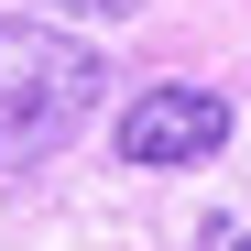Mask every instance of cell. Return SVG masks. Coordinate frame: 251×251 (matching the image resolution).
Listing matches in <instances>:
<instances>
[{
	"label": "cell",
	"mask_w": 251,
	"mask_h": 251,
	"mask_svg": "<svg viewBox=\"0 0 251 251\" xmlns=\"http://www.w3.org/2000/svg\"><path fill=\"white\" fill-rule=\"evenodd\" d=\"M207 251H251V229L240 219H207Z\"/></svg>",
	"instance_id": "obj_4"
},
{
	"label": "cell",
	"mask_w": 251,
	"mask_h": 251,
	"mask_svg": "<svg viewBox=\"0 0 251 251\" xmlns=\"http://www.w3.org/2000/svg\"><path fill=\"white\" fill-rule=\"evenodd\" d=\"M109 66L55 22H0V164H44L99 109Z\"/></svg>",
	"instance_id": "obj_1"
},
{
	"label": "cell",
	"mask_w": 251,
	"mask_h": 251,
	"mask_svg": "<svg viewBox=\"0 0 251 251\" xmlns=\"http://www.w3.org/2000/svg\"><path fill=\"white\" fill-rule=\"evenodd\" d=\"M229 142V99L219 88H142L131 109H120V164H207Z\"/></svg>",
	"instance_id": "obj_2"
},
{
	"label": "cell",
	"mask_w": 251,
	"mask_h": 251,
	"mask_svg": "<svg viewBox=\"0 0 251 251\" xmlns=\"http://www.w3.org/2000/svg\"><path fill=\"white\" fill-rule=\"evenodd\" d=\"M33 11H88V22H131V0H33Z\"/></svg>",
	"instance_id": "obj_3"
}]
</instances>
